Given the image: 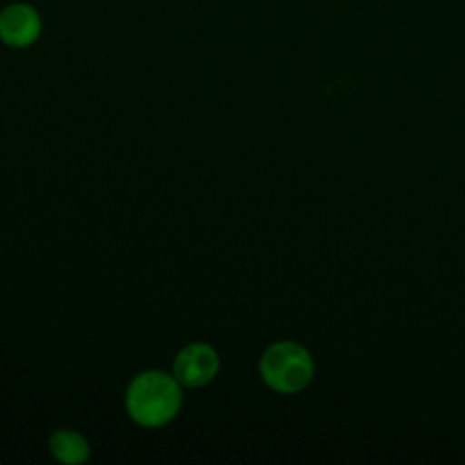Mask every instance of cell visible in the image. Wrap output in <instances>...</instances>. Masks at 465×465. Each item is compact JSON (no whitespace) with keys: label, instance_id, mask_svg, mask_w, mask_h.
<instances>
[{"label":"cell","instance_id":"7a4b0ae2","mask_svg":"<svg viewBox=\"0 0 465 465\" xmlns=\"http://www.w3.org/2000/svg\"><path fill=\"white\" fill-rule=\"evenodd\" d=\"M258 369L263 383L282 394L300 392L309 385L314 374L309 351L289 340L269 345L260 358Z\"/></svg>","mask_w":465,"mask_h":465},{"label":"cell","instance_id":"6da1fadb","mask_svg":"<svg viewBox=\"0 0 465 465\" xmlns=\"http://www.w3.org/2000/svg\"><path fill=\"white\" fill-rule=\"evenodd\" d=\"M182 385L160 369L136 374L125 391V411L129 418L145 429H158L173 421L182 409Z\"/></svg>","mask_w":465,"mask_h":465},{"label":"cell","instance_id":"3957f363","mask_svg":"<svg viewBox=\"0 0 465 465\" xmlns=\"http://www.w3.org/2000/svg\"><path fill=\"white\" fill-rule=\"evenodd\" d=\"M220 371L216 349L205 341H194L178 351L173 361V376L182 387L198 389L211 383Z\"/></svg>","mask_w":465,"mask_h":465},{"label":"cell","instance_id":"277c9868","mask_svg":"<svg viewBox=\"0 0 465 465\" xmlns=\"http://www.w3.org/2000/svg\"><path fill=\"white\" fill-rule=\"evenodd\" d=\"M40 31L38 15L27 5H11L0 15V36L13 47L29 45Z\"/></svg>","mask_w":465,"mask_h":465},{"label":"cell","instance_id":"5b68a950","mask_svg":"<svg viewBox=\"0 0 465 465\" xmlns=\"http://www.w3.org/2000/svg\"><path fill=\"white\" fill-rule=\"evenodd\" d=\"M51 454L65 465L85 463L91 456L89 441L73 429H58L49 436Z\"/></svg>","mask_w":465,"mask_h":465}]
</instances>
